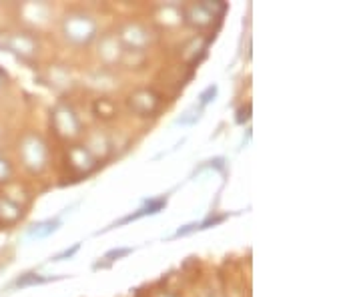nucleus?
Here are the masks:
<instances>
[{
  "mask_svg": "<svg viewBox=\"0 0 361 297\" xmlns=\"http://www.w3.org/2000/svg\"><path fill=\"white\" fill-rule=\"evenodd\" d=\"M129 253H133V249L130 247H121V249H111L106 255H104V265H111L113 261H116V259H121V257H125V255H129Z\"/></svg>",
  "mask_w": 361,
  "mask_h": 297,
  "instance_id": "2eb2a0df",
  "label": "nucleus"
},
{
  "mask_svg": "<svg viewBox=\"0 0 361 297\" xmlns=\"http://www.w3.org/2000/svg\"><path fill=\"white\" fill-rule=\"evenodd\" d=\"M249 116H251V104H247V107H243V109L239 111V115H237V123H239V125H243L245 121H249Z\"/></svg>",
  "mask_w": 361,
  "mask_h": 297,
  "instance_id": "aec40b11",
  "label": "nucleus"
},
{
  "mask_svg": "<svg viewBox=\"0 0 361 297\" xmlns=\"http://www.w3.org/2000/svg\"><path fill=\"white\" fill-rule=\"evenodd\" d=\"M66 163H68L71 171H75L78 177L89 175V173H92L94 169L99 167V159L92 155L85 145H75V147H71V151H68V155H66Z\"/></svg>",
  "mask_w": 361,
  "mask_h": 297,
  "instance_id": "0eeeda50",
  "label": "nucleus"
},
{
  "mask_svg": "<svg viewBox=\"0 0 361 297\" xmlns=\"http://www.w3.org/2000/svg\"><path fill=\"white\" fill-rule=\"evenodd\" d=\"M2 78H6V73H2V71H0V80H2Z\"/></svg>",
  "mask_w": 361,
  "mask_h": 297,
  "instance_id": "412c9836",
  "label": "nucleus"
},
{
  "mask_svg": "<svg viewBox=\"0 0 361 297\" xmlns=\"http://www.w3.org/2000/svg\"><path fill=\"white\" fill-rule=\"evenodd\" d=\"M4 44H6L8 51L16 52L20 56H30V54L37 52V42H35L32 37H28V35H11Z\"/></svg>",
  "mask_w": 361,
  "mask_h": 297,
  "instance_id": "6e6552de",
  "label": "nucleus"
},
{
  "mask_svg": "<svg viewBox=\"0 0 361 297\" xmlns=\"http://www.w3.org/2000/svg\"><path fill=\"white\" fill-rule=\"evenodd\" d=\"M129 109L139 116H153L161 111L163 107V97L155 89H137L129 95L127 99Z\"/></svg>",
  "mask_w": 361,
  "mask_h": 297,
  "instance_id": "39448f33",
  "label": "nucleus"
},
{
  "mask_svg": "<svg viewBox=\"0 0 361 297\" xmlns=\"http://www.w3.org/2000/svg\"><path fill=\"white\" fill-rule=\"evenodd\" d=\"M59 277H42L39 273H25L20 275L16 281H14V287H26V285H39V284H47V281H54Z\"/></svg>",
  "mask_w": 361,
  "mask_h": 297,
  "instance_id": "9b49d317",
  "label": "nucleus"
},
{
  "mask_svg": "<svg viewBox=\"0 0 361 297\" xmlns=\"http://www.w3.org/2000/svg\"><path fill=\"white\" fill-rule=\"evenodd\" d=\"M18 153L25 161V167L30 169L32 173H39L49 165V147L39 135H26L20 141Z\"/></svg>",
  "mask_w": 361,
  "mask_h": 297,
  "instance_id": "7ed1b4c3",
  "label": "nucleus"
},
{
  "mask_svg": "<svg viewBox=\"0 0 361 297\" xmlns=\"http://www.w3.org/2000/svg\"><path fill=\"white\" fill-rule=\"evenodd\" d=\"M51 123L54 133H56L59 137H63V139H75V137L80 135V129H82L80 119H78L77 113H75L68 104H59V107L52 111Z\"/></svg>",
  "mask_w": 361,
  "mask_h": 297,
  "instance_id": "20e7f679",
  "label": "nucleus"
},
{
  "mask_svg": "<svg viewBox=\"0 0 361 297\" xmlns=\"http://www.w3.org/2000/svg\"><path fill=\"white\" fill-rule=\"evenodd\" d=\"M223 165H225V159L223 157H217V159H211V161H207L205 165H201V167L197 169L195 173H201L203 169H223Z\"/></svg>",
  "mask_w": 361,
  "mask_h": 297,
  "instance_id": "a211bd4d",
  "label": "nucleus"
},
{
  "mask_svg": "<svg viewBox=\"0 0 361 297\" xmlns=\"http://www.w3.org/2000/svg\"><path fill=\"white\" fill-rule=\"evenodd\" d=\"M78 247H80V243H75V246L71 247V249H65V251H61L59 255H54V257H51V261H63V259H68L73 257L75 253L78 251Z\"/></svg>",
  "mask_w": 361,
  "mask_h": 297,
  "instance_id": "6ab92c4d",
  "label": "nucleus"
},
{
  "mask_svg": "<svg viewBox=\"0 0 361 297\" xmlns=\"http://www.w3.org/2000/svg\"><path fill=\"white\" fill-rule=\"evenodd\" d=\"M227 11L225 2H195L183 8L185 23L197 28H205L213 25V20H219Z\"/></svg>",
  "mask_w": 361,
  "mask_h": 297,
  "instance_id": "f03ea898",
  "label": "nucleus"
},
{
  "mask_svg": "<svg viewBox=\"0 0 361 297\" xmlns=\"http://www.w3.org/2000/svg\"><path fill=\"white\" fill-rule=\"evenodd\" d=\"M116 40L127 51L141 52L151 44V30L147 26L139 25V23H129V25L121 26Z\"/></svg>",
  "mask_w": 361,
  "mask_h": 297,
  "instance_id": "423d86ee",
  "label": "nucleus"
},
{
  "mask_svg": "<svg viewBox=\"0 0 361 297\" xmlns=\"http://www.w3.org/2000/svg\"><path fill=\"white\" fill-rule=\"evenodd\" d=\"M165 205H167V197H155V199H147L141 211L142 215H157Z\"/></svg>",
  "mask_w": 361,
  "mask_h": 297,
  "instance_id": "f8f14e48",
  "label": "nucleus"
},
{
  "mask_svg": "<svg viewBox=\"0 0 361 297\" xmlns=\"http://www.w3.org/2000/svg\"><path fill=\"white\" fill-rule=\"evenodd\" d=\"M201 113H203V107H201V104H195V107H191L189 111H185V113L177 119V125H193V123L199 121Z\"/></svg>",
  "mask_w": 361,
  "mask_h": 297,
  "instance_id": "ddd939ff",
  "label": "nucleus"
},
{
  "mask_svg": "<svg viewBox=\"0 0 361 297\" xmlns=\"http://www.w3.org/2000/svg\"><path fill=\"white\" fill-rule=\"evenodd\" d=\"M94 111L99 113V116H104V119H111V116L116 115V107L115 103H111L109 99H101L94 103Z\"/></svg>",
  "mask_w": 361,
  "mask_h": 297,
  "instance_id": "4468645a",
  "label": "nucleus"
},
{
  "mask_svg": "<svg viewBox=\"0 0 361 297\" xmlns=\"http://www.w3.org/2000/svg\"><path fill=\"white\" fill-rule=\"evenodd\" d=\"M11 177H13V167H11V163L4 157L0 155V183L8 181Z\"/></svg>",
  "mask_w": 361,
  "mask_h": 297,
  "instance_id": "f3484780",
  "label": "nucleus"
},
{
  "mask_svg": "<svg viewBox=\"0 0 361 297\" xmlns=\"http://www.w3.org/2000/svg\"><path fill=\"white\" fill-rule=\"evenodd\" d=\"M59 227H61V219H59V217H54V219H47V221H40V223H35L32 227H28L26 235H28V237L42 239V237H49L51 233L56 231Z\"/></svg>",
  "mask_w": 361,
  "mask_h": 297,
  "instance_id": "9d476101",
  "label": "nucleus"
},
{
  "mask_svg": "<svg viewBox=\"0 0 361 297\" xmlns=\"http://www.w3.org/2000/svg\"><path fill=\"white\" fill-rule=\"evenodd\" d=\"M23 217V207L8 197H0V219L4 223H14Z\"/></svg>",
  "mask_w": 361,
  "mask_h": 297,
  "instance_id": "1a4fd4ad",
  "label": "nucleus"
},
{
  "mask_svg": "<svg viewBox=\"0 0 361 297\" xmlns=\"http://www.w3.org/2000/svg\"><path fill=\"white\" fill-rule=\"evenodd\" d=\"M63 32L66 40L75 44H87L97 35V20L87 13H71L63 20Z\"/></svg>",
  "mask_w": 361,
  "mask_h": 297,
  "instance_id": "f257e3e1",
  "label": "nucleus"
},
{
  "mask_svg": "<svg viewBox=\"0 0 361 297\" xmlns=\"http://www.w3.org/2000/svg\"><path fill=\"white\" fill-rule=\"evenodd\" d=\"M217 92H219V89H217V85H211V87H207L205 91L201 92V97H199V104L205 109V104H209L211 101H215V97H217Z\"/></svg>",
  "mask_w": 361,
  "mask_h": 297,
  "instance_id": "dca6fc26",
  "label": "nucleus"
}]
</instances>
